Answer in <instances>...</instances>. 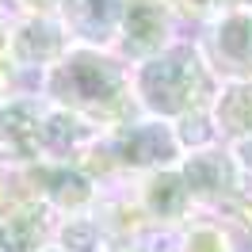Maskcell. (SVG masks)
<instances>
[{
    "mask_svg": "<svg viewBox=\"0 0 252 252\" xmlns=\"http://www.w3.org/2000/svg\"><path fill=\"white\" fill-rule=\"evenodd\" d=\"M38 95L62 111H73L99 130L142 119L134 80L119 58L99 46H73L38 77Z\"/></svg>",
    "mask_w": 252,
    "mask_h": 252,
    "instance_id": "obj_1",
    "label": "cell"
},
{
    "mask_svg": "<svg viewBox=\"0 0 252 252\" xmlns=\"http://www.w3.org/2000/svg\"><path fill=\"white\" fill-rule=\"evenodd\" d=\"M134 95L138 107L164 123H184L195 115H210L218 95V77L206 65L199 42H172L160 54L138 62L134 69Z\"/></svg>",
    "mask_w": 252,
    "mask_h": 252,
    "instance_id": "obj_2",
    "label": "cell"
},
{
    "mask_svg": "<svg viewBox=\"0 0 252 252\" xmlns=\"http://www.w3.org/2000/svg\"><path fill=\"white\" fill-rule=\"evenodd\" d=\"M184 153H188V145L180 138L176 123L142 115L134 123L103 130L77 157V164L99 184L103 176H145L160 172V168H176Z\"/></svg>",
    "mask_w": 252,
    "mask_h": 252,
    "instance_id": "obj_3",
    "label": "cell"
},
{
    "mask_svg": "<svg viewBox=\"0 0 252 252\" xmlns=\"http://www.w3.org/2000/svg\"><path fill=\"white\" fill-rule=\"evenodd\" d=\"M16 180L31 199L50 206L58 218H65V214H84V210H92V203L99 199L95 180L84 172L80 164H73V160H34L27 168H19Z\"/></svg>",
    "mask_w": 252,
    "mask_h": 252,
    "instance_id": "obj_4",
    "label": "cell"
},
{
    "mask_svg": "<svg viewBox=\"0 0 252 252\" xmlns=\"http://www.w3.org/2000/svg\"><path fill=\"white\" fill-rule=\"evenodd\" d=\"M199 50L218 80H252V8L241 4L203 23Z\"/></svg>",
    "mask_w": 252,
    "mask_h": 252,
    "instance_id": "obj_5",
    "label": "cell"
},
{
    "mask_svg": "<svg viewBox=\"0 0 252 252\" xmlns=\"http://www.w3.org/2000/svg\"><path fill=\"white\" fill-rule=\"evenodd\" d=\"M180 176H184L195 206L225 210V203H229L237 195V188H241L245 168L237 164L229 145H225V149H221V145H199V149H188V153H184Z\"/></svg>",
    "mask_w": 252,
    "mask_h": 252,
    "instance_id": "obj_6",
    "label": "cell"
},
{
    "mask_svg": "<svg viewBox=\"0 0 252 252\" xmlns=\"http://www.w3.org/2000/svg\"><path fill=\"white\" fill-rule=\"evenodd\" d=\"M42 95H8L0 99V172H19L42 160Z\"/></svg>",
    "mask_w": 252,
    "mask_h": 252,
    "instance_id": "obj_7",
    "label": "cell"
},
{
    "mask_svg": "<svg viewBox=\"0 0 252 252\" xmlns=\"http://www.w3.org/2000/svg\"><path fill=\"white\" fill-rule=\"evenodd\" d=\"M69 46H73V38H69L58 12H50V16H16L12 19V38H8V65L42 77L58 58H65Z\"/></svg>",
    "mask_w": 252,
    "mask_h": 252,
    "instance_id": "obj_8",
    "label": "cell"
},
{
    "mask_svg": "<svg viewBox=\"0 0 252 252\" xmlns=\"http://www.w3.org/2000/svg\"><path fill=\"white\" fill-rule=\"evenodd\" d=\"M142 214L149 218V229H180L188 218H195V199H191L188 184L176 168H160V172H145L138 176V188L130 191Z\"/></svg>",
    "mask_w": 252,
    "mask_h": 252,
    "instance_id": "obj_9",
    "label": "cell"
},
{
    "mask_svg": "<svg viewBox=\"0 0 252 252\" xmlns=\"http://www.w3.org/2000/svg\"><path fill=\"white\" fill-rule=\"evenodd\" d=\"M172 23L176 16L164 0H126V16L115 42L126 62H145L164 46H172Z\"/></svg>",
    "mask_w": 252,
    "mask_h": 252,
    "instance_id": "obj_10",
    "label": "cell"
},
{
    "mask_svg": "<svg viewBox=\"0 0 252 252\" xmlns=\"http://www.w3.org/2000/svg\"><path fill=\"white\" fill-rule=\"evenodd\" d=\"M58 16L77 46L107 50L119 38L126 0H58Z\"/></svg>",
    "mask_w": 252,
    "mask_h": 252,
    "instance_id": "obj_11",
    "label": "cell"
},
{
    "mask_svg": "<svg viewBox=\"0 0 252 252\" xmlns=\"http://www.w3.org/2000/svg\"><path fill=\"white\" fill-rule=\"evenodd\" d=\"M58 214L31 199L27 191L0 210V252H38L54 241Z\"/></svg>",
    "mask_w": 252,
    "mask_h": 252,
    "instance_id": "obj_12",
    "label": "cell"
},
{
    "mask_svg": "<svg viewBox=\"0 0 252 252\" xmlns=\"http://www.w3.org/2000/svg\"><path fill=\"white\" fill-rule=\"evenodd\" d=\"M99 134L103 130L92 126L88 119L46 103V115H42V160H73L77 164V157Z\"/></svg>",
    "mask_w": 252,
    "mask_h": 252,
    "instance_id": "obj_13",
    "label": "cell"
},
{
    "mask_svg": "<svg viewBox=\"0 0 252 252\" xmlns=\"http://www.w3.org/2000/svg\"><path fill=\"white\" fill-rule=\"evenodd\" d=\"M210 126L225 142L252 138V80H225L210 103Z\"/></svg>",
    "mask_w": 252,
    "mask_h": 252,
    "instance_id": "obj_14",
    "label": "cell"
},
{
    "mask_svg": "<svg viewBox=\"0 0 252 252\" xmlns=\"http://www.w3.org/2000/svg\"><path fill=\"white\" fill-rule=\"evenodd\" d=\"M54 245L65 252H111V241L103 233V225L95 221L92 210L84 214H65L54 225Z\"/></svg>",
    "mask_w": 252,
    "mask_h": 252,
    "instance_id": "obj_15",
    "label": "cell"
},
{
    "mask_svg": "<svg viewBox=\"0 0 252 252\" xmlns=\"http://www.w3.org/2000/svg\"><path fill=\"white\" fill-rule=\"evenodd\" d=\"M176 249L180 252H233V237L218 221L188 218L176 229Z\"/></svg>",
    "mask_w": 252,
    "mask_h": 252,
    "instance_id": "obj_16",
    "label": "cell"
},
{
    "mask_svg": "<svg viewBox=\"0 0 252 252\" xmlns=\"http://www.w3.org/2000/svg\"><path fill=\"white\" fill-rule=\"evenodd\" d=\"M164 4H168V12L180 16V19H203V23H210V19L241 8L245 0H164Z\"/></svg>",
    "mask_w": 252,
    "mask_h": 252,
    "instance_id": "obj_17",
    "label": "cell"
},
{
    "mask_svg": "<svg viewBox=\"0 0 252 252\" xmlns=\"http://www.w3.org/2000/svg\"><path fill=\"white\" fill-rule=\"evenodd\" d=\"M221 214L233 221L241 233L252 237V172L241 176V188H237V195L225 203V210H221Z\"/></svg>",
    "mask_w": 252,
    "mask_h": 252,
    "instance_id": "obj_18",
    "label": "cell"
},
{
    "mask_svg": "<svg viewBox=\"0 0 252 252\" xmlns=\"http://www.w3.org/2000/svg\"><path fill=\"white\" fill-rule=\"evenodd\" d=\"M16 16H50L58 12V0H4Z\"/></svg>",
    "mask_w": 252,
    "mask_h": 252,
    "instance_id": "obj_19",
    "label": "cell"
},
{
    "mask_svg": "<svg viewBox=\"0 0 252 252\" xmlns=\"http://www.w3.org/2000/svg\"><path fill=\"white\" fill-rule=\"evenodd\" d=\"M229 149H233L237 164H241L245 172H252V138H241V142H229Z\"/></svg>",
    "mask_w": 252,
    "mask_h": 252,
    "instance_id": "obj_20",
    "label": "cell"
},
{
    "mask_svg": "<svg viewBox=\"0 0 252 252\" xmlns=\"http://www.w3.org/2000/svg\"><path fill=\"white\" fill-rule=\"evenodd\" d=\"M8 38H12V19L0 16V65H8Z\"/></svg>",
    "mask_w": 252,
    "mask_h": 252,
    "instance_id": "obj_21",
    "label": "cell"
},
{
    "mask_svg": "<svg viewBox=\"0 0 252 252\" xmlns=\"http://www.w3.org/2000/svg\"><path fill=\"white\" fill-rule=\"evenodd\" d=\"M8 95H12V80H8L4 65H0V99H8Z\"/></svg>",
    "mask_w": 252,
    "mask_h": 252,
    "instance_id": "obj_22",
    "label": "cell"
},
{
    "mask_svg": "<svg viewBox=\"0 0 252 252\" xmlns=\"http://www.w3.org/2000/svg\"><path fill=\"white\" fill-rule=\"evenodd\" d=\"M38 252H65V249H58V245H54V241H50L46 249H38Z\"/></svg>",
    "mask_w": 252,
    "mask_h": 252,
    "instance_id": "obj_23",
    "label": "cell"
}]
</instances>
